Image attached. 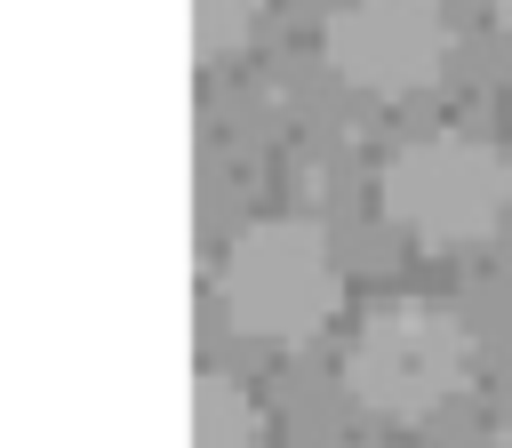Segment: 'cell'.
<instances>
[{
  "mask_svg": "<svg viewBox=\"0 0 512 448\" xmlns=\"http://www.w3.org/2000/svg\"><path fill=\"white\" fill-rule=\"evenodd\" d=\"M336 296H344L336 248L304 216H256V224H240L232 248H224V272H216L224 328L248 336V344H272V352L312 344L336 320Z\"/></svg>",
  "mask_w": 512,
  "mask_h": 448,
  "instance_id": "obj_1",
  "label": "cell"
},
{
  "mask_svg": "<svg viewBox=\"0 0 512 448\" xmlns=\"http://www.w3.org/2000/svg\"><path fill=\"white\" fill-rule=\"evenodd\" d=\"M376 216L416 248H480L512 216V160L464 128H432L384 152Z\"/></svg>",
  "mask_w": 512,
  "mask_h": 448,
  "instance_id": "obj_2",
  "label": "cell"
},
{
  "mask_svg": "<svg viewBox=\"0 0 512 448\" xmlns=\"http://www.w3.org/2000/svg\"><path fill=\"white\" fill-rule=\"evenodd\" d=\"M472 384V328L440 296H384L344 344V392L384 424H424Z\"/></svg>",
  "mask_w": 512,
  "mask_h": 448,
  "instance_id": "obj_3",
  "label": "cell"
},
{
  "mask_svg": "<svg viewBox=\"0 0 512 448\" xmlns=\"http://www.w3.org/2000/svg\"><path fill=\"white\" fill-rule=\"evenodd\" d=\"M448 40H456V24L440 0H336L320 24L328 72L376 104L424 96L448 64Z\"/></svg>",
  "mask_w": 512,
  "mask_h": 448,
  "instance_id": "obj_4",
  "label": "cell"
},
{
  "mask_svg": "<svg viewBox=\"0 0 512 448\" xmlns=\"http://www.w3.org/2000/svg\"><path fill=\"white\" fill-rule=\"evenodd\" d=\"M192 448H264V408L232 376H192Z\"/></svg>",
  "mask_w": 512,
  "mask_h": 448,
  "instance_id": "obj_5",
  "label": "cell"
},
{
  "mask_svg": "<svg viewBox=\"0 0 512 448\" xmlns=\"http://www.w3.org/2000/svg\"><path fill=\"white\" fill-rule=\"evenodd\" d=\"M256 24H264V0H192V56L224 64L256 40Z\"/></svg>",
  "mask_w": 512,
  "mask_h": 448,
  "instance_id": "obj_6",
  "label": "cell"
},
{
  "mask_svg": "<svg viewBox=\"0 0 512 448\" xmlns=\"http://www.w3.org/2000/svg\"><path fill=\"white\" fill-rule=\"evenodd\" d=\"M488 16H496V24H504V32H512V0H488Z\"/></svg>",
  "mask_w": 512,
  "mask_h": 448,
  "instance_id": "obj_7",
  "label": "cell"
},
{
  "mask_svg": "<svg viewBox=\"0 0 512 448\" xmlns=\"http://www.w3.org/2000/svg\"><path fill=\"white\" fill-rule=\"evenodd\" d=\"M504 448H512V392H504Z\"/></svg>",
  "mask_w": 512,
  "mask_h": 448,
  "instance_id": "obj_8",
  "label": "cell"
}]
</instances>
